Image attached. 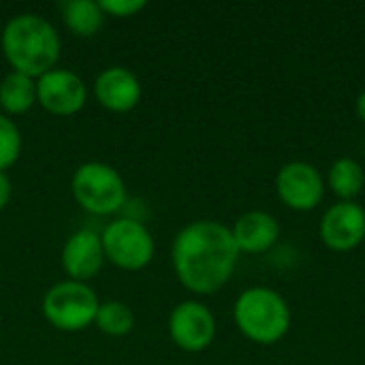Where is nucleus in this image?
I'll use <instances>...</instances> for the list:
<instances>
[{"label":"nucleus","mask_w":365,"mask_h":365,"mask_svg":"<svg viewBox=\"0 0 365 365\" xmlns=\"http://www.w3.org/2000/svg\"><path fill=\"white\" fill-rule=\"evenodd\" d=\"M105 15H115V17H130L145 9V0H101L98 2Z\"/></svg>","instance_id":"obj_19"},{"label":"nucleus","mask_w":365,"mask_h":365,"mask_svg":"<svg viewBox=\"0 0 365 365\" xmlns=\"http://www.w3.org/2000/svg\"><path fill=\"white\" fill-rule=\"evenodd\" d=\"M355 113H357V118L361 120V124H365V90L364 92H359V96H357V101H355Z\"/></svg>","instance_id":"obj_21"},{"label":"nucleus","mask_w":365,"mask_h":365,"mask_svg":"<svg viewBox=\"0 0 365 365\" xmlns=\"http://www.w3.org/2000/svg\"><path fill=\"white\" fill-rule=\"evenodd\" d=\"M60 11L64 24L79 36L96 34L105 21V13L96 0H64Z\"/></svg>","instance_id":"obj_15"},{"label":"nucleus","mask_w":365,"mask_h":365,"mask_svg":"<svg viewBox=\"0 0 365 365\" xmlns=\"http://www.w3.org/2000/svg\"><path fill=\"white\" fill-rule=\"evenodd\" d=\"M98 299L86 282L64 280L53 284L43 297V314L47 323L60 331H81L94 323Z\"/></svg>","instance_id":"obj_5"},{"label":"nucleus","mask_w":365,"mask_h":365,"mask_svg":"<svg viewBox=\"0 0 365 365\" xmlns=\"http://www.w3.org/2000/svg\"><path fill=\"white\" fill-rule=\"evenodd\" d=\"M105 259L126 272H137L154 259V237L143 222L135 218H118L109 222L101 235Z\"/></svg>","instance_id":"obj_6"},{"label":"nucleus","mask_w":365,"mask_h":365,"mask_svg":"<svg viewBox=\"0 0 365 365\" xmlns=\"http://www.w3.org/2000/svg\"><path fill=\"white\" fill-rule=\"evenodd\" d=\"M233 321L248 342L274 346L287 338L293 314L289 302L278 291L269 287H250L235 299Z\"/></svg>","instance_id":"obj_3"},{"label":"nucleus","mask_w":365,"mask_h":365,"mask_svg":"<svg viewBox=\"0 0 365 365\" xmlns=\"http://www.w3.org/2000/svg\"><path fill=\"white\" fill-rule=\"evenodd\" d=\"M173 269L178 280L197 295H214L233 276L240 250L231 227L218 220H195L173 240Z\"/></svg>","instance_id":"obj_1"},{"label":"nucleus","mask_w":365,"mask_h":365,"mask_svg":"<svg viewBox=\"0 0 365 365\" xmlns=\"http://www.w3.org/2000/svg\"><path fill=\"white\" fill-rule=\"evenodd\" d=\"M21 152V133L13 120L0 113V171L13 167Z\"/></svg>","instance_id":"obj_18"},{"label":"nucleus","mask_w":365,"mask_h":365,"mask_svg":"<svg viewBox=\"0 0 365 365\" xmlns=\"http://www.w3.org/2000/svg\"><path fill=\"white\" fill-rule=\"evenodd\" d=\"M321 242L334 252H351L365 242V210L357 201H336L319 222Z\"/></svg>","instance_id":"obj_9"},{"label":"nucleus","mask_w":365,"mask_h":365,"mask_svg":"<svg viewBox=\"0 0 365 365\" xmlns=\"http://www.w3.org/2000/svg\"><path fill=\"white\" fill-rule=\"evenodd\" d=\"M36 101V81L24 73L11 71L0 81V105L9 113H26Z\"/></svg>","instance_id":"obj_16"},{"label":"nucleus","mask_w":365,"mask_h":365,"mask_svg":"<svg viewBox=\"0 0 365 365\" xmlns=\"http://www.w3.org/2000/svg\"><path fill=\"white\" fill-rule=\"evenodd\" d=\"M94 94L105 109L124 113L135 109L141 101V83L133 71L124 66H109L96 77Z\"/></svg>","instance_id":"obj_13"},{"label":"nucleus","mask_w":365,"mask_h":365,"mask_svg":"<svg viewBox=\"0 0 365 365\" xmlns=\"http://www.w3.org/2000/svg\"><path fill=\"white\" fill-rule=\"evenodd\" d=\"M9 201H11V180L6 173L0 171V210H4Z\"/></svg>","instance_id":"obj_20"},{"label":"nucleus","mask_w":365,"mask_h":365,"mask_svg":"<svg viewBox=\"0 0 365 365\" xmlns=\"http://www.w3.org/2000/svg\"><path fill=\"white\" fill-rule=\"evenodd\" d=\"M169 336L178 349L201 353L216 338V319L205 304L186 299L178 304L169 317Z\"/></svg>","instance_id":"obj_8"},{"label":"nucleus","mask_w":365,"mask_h":365,"mask_svg":"<svg viewBox=\"0 0 365 365\" xmlns=\"http://www.w3.org/2000/svg\"><path fill=\"white\" fill-rule=\"evenodd\" d=\"M231 235L240 255H265L280 240V222L265 210H250L233 222Z\"/></svg>","instance_id":"obj_11"},{"label":"nucleus","mask_w":365,"mask_h":365,"mask_svg":"<svg viewBox=\"0 0 365 365\" xmlns=\"http://www.w3.org/2000/svg\"><path fill=\"white\" fill-rule=\"evenodd\" d=\"M2 51L13 71L28 77H41L56 68L60 58V36L51 21L36 13H21L6 21L2 36Z\"/></svg>","instance_id":"obj_2"},{"label":"nucleus","mask_w":365,"mask_h":365,"mask_svg":"<svg viewBox=\"0 0 365 365\" xmlns=\"http://www.w3.org/2000/svg\"><path fill=\"white\" fill-rule=\"evenodd\" d=\"M86 98V83L73 71L51 68L36 79V103L53 115H73L81 111Z\"/></svg>","instance_id":"obj_10"},{"label":"nucleus","mask_w":365,"mask_h":365,"mask_svg":"<svg viewBox=\"0 0 365 365\" xmlns=\"http://www.w3.org/2000/svg\"><path fill=\"white\" fill-rule=\"evenodd\" d=\"M96 327L107 334V336H126L133 325H135V314L133 310L122 304V302H105L98 306L96 319H94Z\"/></svg>","instance_id":"obj_17"},{"label":"nucleus","mask_w":365,"mask_h":365,"mask_svg":"<svg viewBox=\"0 0 365 365\" xmlns=\"http://www.w3.org/2000/svg\"><path fill=\"white\" fill-rule=\"evenodd\" d=\"M73 197L90 214L105 216L126 203V184L122 175L105 163H83L73 173Z\"/></svg>","instance_id":"obj_4"},{"label":"nucleus","mask_w":365,"mask_h":365,"mask_svg":"<svg viewBox=\"0 0 365 365\" xmlns=\"http://www.w3.org/2000/svg\"><path fill=\"white\" fill-rule=\"evenodd\" d=\"M274 188L282 205L302 214L317 210L327 190L323 173L308 160L284 163L274 178Z\"/></svg>","instance_id":"obj_7"},{"label":"nucleus","mask_w":365,"mask_h":365,"mask_svg":"<svg viewBox=\"0 0 365 365\" xmlns=\"http://www.w3.org/2000/svg\"><path fill=\"white\" fill-rule=\"evenodd\" d=\"M103 263H105V252L98 233L90 229H81L66 240L62 248V267L71 280L86 282L94 278L101 272Z\"/></svg>","instance_id":"obj_12"},{"label":"nucleus","mask_w":365,"mask_h":365,"mask_svg":"<svg viewBox=\"0 0 365 365\" xmlns=\"http://www.w3.org/2000/svg\"><path fill=\"white\" fill-rule=\"evenodd\" d=\"M325 186L338 197V201H357L365 188V167L351 156H340L329 165Z\"/></svg>","instance_id":"obj_14"}]
</instances>
